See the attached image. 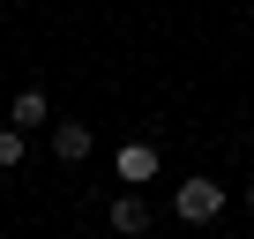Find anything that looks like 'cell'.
Here are the masks:
<instances>
[{"mask_svg": "<svg viewBox=\"0 0 254 239\" xmlns=\"http://www.w3.org/2000/svg\"><path fill=\"white\" fill-rule=\"evenodd\" d=\"M105 224H112L120 239H142V232H150V202H142V187H120L112 209H105Z\"/></svg>", "mask_w": 254, "mask_h": 239, "instance_id": "3957f363", "label": "cell"}, {"mask_svg": "<svg viewBox=\"0 0 254 239\" xmlns=\"http://www.w3.org/2000/svg\"><path fill=\"white\" fill-rule=\"evenodd\" d=\"M23 157H30V135H23V127H8V120H0V172H15Z\"/></svg>", "mask_w": 254, "mask_h": 239, "instance_id": "8992f818", "label": "cell"}, {"mask_svg": "<svg viewBox=\"0 0 254 239\" xmlns=\"http://www.w3.org/2000/svg\"><path fill=\"white\" fill-rule=\"evenodd\" d=\"M45 150H53L60 165H82V157L97 150V135L82 127V120H53V127H45Z\"/></svg>", "mask_w": 254, "mask_h": 239, "instance_id": "277c9868", "label": "cell"}, {"mask_svg": "<svg viewBox=\"0 0 254 239\" xmlns=\"http://www.w3.org/2000/svg\"><path fill=\"white\" fill-rule=\"evenodd\" d=\"M157 172H165L157 142H120V150H112V179H120V187H150Z\"/></svg>", "mask_w": 254, "mask_h": 239, "instance_id": "7a4b0ae2", "label": "cell"}, {"mask_svg": "<svg viewBox=\"0 0 254 239\" xmlns=\"http://www.w3.org/2000/svg\"><path fill=\"white\" fill-rule=\"evenodd\" d=\"M247 217H254V179H247Z\"/></svg>", "mask_w": 254, "mask_h": 239, "instance_id": "52a82bcc", "label": "cell"}, {"mask_svg": "<svg viewBox=\"0 0 254 239\" xmlns=\"http://www.w3.org/2000/svg\"><path fill=\"white\" fill-rule=\"evenodd\" d=\"M8 127H23V135H30V127H53L45 90H15V97H8Z\"/></svg>", "mask_w": 254, "mask_h": 239, "instance_id": "5b68a950", "label": "cell"}, {"mask_svg": "<svg viewBox=\"0 0 254 239\" xmlns=\"http://www.w3.org/2000/svg\"><path fill=\"white\" fill-rule=\"evenodd\" d=\"M224 202H232V194H224L217 179H202V172L172 187V217H180V224H217V217H224Z\"/></svg>", "mask_w": 254, "mask_h": 239, "instance_id": "6da1fadb", "label": "cell"}]
</instances>
